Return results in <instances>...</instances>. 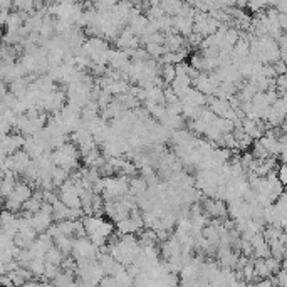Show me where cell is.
<instances>
[{"instance_id": "603a6c76", "label": "cell", "mask_w": 287, "mask_h": 287, "mask_svg": "<svg viewBox=\"0 0 287 287\" xmlns=\"http://www.w3.org/2000/svg\"><path fill=\"white\" fill-rule=\"evenodd\" d=\"M252 155L255 156L257 159H264V158H269L271 153H269V150L264 146L262 143H260V140H257L255 143H254V150H252Z\"/></svg>"}, {"instance_id": "44dd1931", "label": "cell", "mask_w": 287, "mask_h": 287, "mask_svg": "<svg viewBox=\"0 0 287 287\" xmlns=\"http://www.w3.org/2000/svg\"><path fill=\"white\" fill-rule=\"evenodd\" d=\"M42 203H44V198L37 197V195H32V197L24 203V212H31V213L39 212V210L42 208Z\"/></svg>"}, {"instance_id": "e0dca14e", "label": "cell", "mask_w": 287, "mask_h": 287, "mask_svg": "<svg viewBox=\"0 0 287 287\" xmlns=\"http://www.w3.org/2000/svg\"><path fill=\"white\" fill-rule=\"evenodd\" d=\"M29 269L31 272L34 274V277H44V272H46V259L44 257H35V259L31 260L29 264Z\"/></svg>"}, {"instance_id": "4316f807", "label": "cell", "mask_w": 287, "mask_h": 287, "mask_svg": "<svg viewBox=\"0 0 287 287\" xmlns=\"http://www.w3.org/2000/svg\"><path fill=\"white\" fill-rule=\"evenodd\" d=\"M272 66H274L275 72H277V76L279 74H286V72H287V63H286V61H282V59H279L277 63H274Z\"/></svg>"}, {"instance_id": "ac0fdd59", "label": "cell", "mask_w": 287, "mask_h": 287, "mask_svg": "<svg viewBox=\"0 0 287 287\" xmlns=\"http://www.w3.org/2000/svg\"><path fill=\"white\" fill-rule=\"evenodd\" d=\"M129 81H126V79H116V81H112L110 86L106 88V91H110L112 96H119V94L126 93V91H129Z\"/></svg>"}, {"instance_id": "cb8c5ba5", "label": "cell", "mask_w": 287, "mask_h": 287, "mask_svg": "<svg viewBox=\"0 0 287 287\" xmlns=\"http://www.w3.org/2000/svg\"><path fill=\"white\" fill-rule=\"evenodd\" d=\"M61 272V265L57 264H50V262H46V272H44V279L52 282L54 279H56V275Z\"/></svg>"}, {"instance_id": "ffe728a7", "label": "cell", "mask_w": 287, "mask_h": 287, "mask_svg": "<svg viewBox=\"0 0 287 287\" xmlns=\"http://www.w3.org/2000/svg\"><path fill=\"white\" fill-rule=\"evenodd\" d=\"M14 9L22 14H34L35 0H14Z\"/></svg>"}, {"instance_id": "9a60e30c", "label": "cell", "mask_w": 287, "mask_h": 287, "mask_svg": "<svg viewBox=\"0 0 287 287\" xmlns=\"http://www.w3.org/2000/svg\"><path fill=\"white\" fill-rule=\"evenodd\" d=\"M64 254H63V250L59 249V247L56 245V243H54L52 247H50L49 250H47L46 252V262H50V264H57V265H61L63 264V260H64Z\"/></svg>"}, {"instance_id": "277c9868", "label": "cell", "mask_w": 287, "mask_h": 287, "mask_svg": "<svg viewBox=\"0 0 287 287\" xmlns=\"http://www.w3.org/2000/svg\"><path fill=\"white\" fill-rule=\"evenodd\" d=\"M203 210L212 219L213 217L215 219H223L225 215H228V205L222 198H207L203 202Z\"/></svg>"}, {"instance_id": "30bf717a", "label": "cell", "mask_w": 287, "mask_h": 287, "mask_svg": "<svg viewBox=\"0 0 287 287\" xmlns=\"http://www.w3.org/2000/svg\"><path fill=\"white\" fill-rule=\"evenodd\" d=\"M148 188H150V183L144 176H133L129 180V193L134 195V197L146 193Z\"/></svg>"}, {"instance_id": "d4e9b609", "label": "cell", "mask_w": 287, "mask_h": 287, "mask_svg": "<svg viewBox=\"0 0 287 287\" xmlns=\"http://www.w3.org/2000/svg\"><path fill=\"white\" fill-rule=\"evenodd\" d=\"M116 3H118V0H94V9L106 12V10H111Z\"/></svg>"}, {"instance_id": "52a82bcc", "label": "cell", "mask_w": 287, "mask_h": 287, "mask_svg": "<svg viewBox=\"0 0 287 287\" xmlns=\"http://www.w3.org/2000/svg\"><path fill=\"white\" fill-rule=\"evenodd\" d=\"M32 156L27 153L25 150H19L16 151V153L12 155V161H14V172L16 173H20V175H24L25 170L29 168V165L32 163Z\"/></svg>"}, {"instance_id": "7402d4cb", "label": "cell", "mask_w": 287, "mask_h": 287, "mask_svg": "<svg viewBox=\"0 0 287 287\" xmlns=\"http://www.w3.org/2000/svg\"><path fill=\"white\" fill-rule=\"evenodd\" d=\"M144 49L148 50V54H150L153 59H158V57H161L165 52H168L165 44H156V42H148V44H144Z\"/></svg>"}, {"instance_id": "6da1fadb", "label": "cell", "mask_w": 287, "mask_h": 287, "mask_svg": "<svg viewBox=\"0 0 287 287\" xmlns=\"http://www.w3.org/2000/svg\"><path fill=\"white\" fill-rule=\"evenodd\" d=\"M82 222H84V228H86L88 237L96 243L97 247L108 243V239L114 234L116 223L101 219L99 215H86L84 219H82Z\"/></svg>"}, {"instance_id": "8fae6325", "label": "cell", "mask_w": 287, "mask_h": 287, "mask_svg": "<svg viewBox=\"0 0 287 287\" xmlns=\"http://www.w3.org/2000/svg\"><path fill=\"white\" fill-rule=\"evenodd\" d=\"M237 91H239V86L235 84V82H220V86L217 88L213 96L228 99V97H232L234 94H237Z\"/></svg>"}, {"instance_id": "9c48e42d", "label": "cell", "mask_w": 287, "mask_h": 287, "mask_svg": "<svg viewBox=\"0 0 287 287\" xmlns=\"http://www.w3.org/2000/svg\"><path fill=\"white\" fill-rule=\"evenodd\" d=\"M165 47H166V50H172V52L185 49V35L178 34V32L166 34L165 35Z\"/></svg>"}, {"instance_id": "7a4b0ae2", "label": "cell", "mask_w": 287, "mask_h": 287, "mask_svg": "<svg viewBox=\"0 0 287 287\" xmlns=\"http://www.w3.org/2000/svg\"><path fill=\"white\" fill-rule=\"evenodd\" d=\"M72 255L76 257V260H97V257H99V247L91 240L88 235L76 237L74 247H72Z\"/></svg>"}, {"instance_id": "2e32d148", "label": "cell", "mask_w": 287, "mask_h": 287, "mask_svg": "<svg viewBox=\"0 0 287 287\" xmlns=\"http://www.w3.org/2000/svg\"><path fill=\"white\" fill-rule=\"evenodd\" d=\"M69 170L63 168V166H56V168L52 170V180H54V185H56V188H61L64 183L69 180Z\"/></svg>"}, {"instance_id": "7c38bea8", "label": "cell", "mask_w": 287, "mask_h": 287, "mask_svg": "<svg viewBox=\"0 0 287 287\" xmlns=\"http://www.w3.org/2000/svg\"><path fill=\"white\" fill-rule=\"evenodd\" d=\"M183 0H161V9L165 10L166 16L175 17L181 12V7H183Z\"/></svg>"}, {"instance_id": "4fadbf2b", "label": "cell", "mask_w": 287, "mask_h": 287, "mask_svg": "<svg viewBox=\"0 0 287 287\" xmlns=\"http://www.w3.org/2000/svg\"><path fill=\"white\" fill-rule=\"evenodd\" d=\"M54 286H74L78 284V281H74V271H66L64 269L63 272L56 275V279L52 281Z\"/></svg>"}, {"instance_id": "8992f818", "label": "cell", "mask_w": 287, "mask_h": 287, "mask_svg": "<svg viewBox=\"0 0 287 287\" xmlns=\"http://www.w3.org/2000/svg\"><path fill=\"white\" fill-rule=\"evenodd\" d=\"M32 195H34L32 185L25 183V181H20V183H16V187H14L12 193H10L7 198H12V200H16V202H20L24 205V203L27 202V200L31 198Z\"/></svg>"}, {"instance_id": "5bb4252c", "label": "cell", "mask_w": 287, "mask_h": 287, "mask_svg": "<svg viewBox=\"0 0 287 287\" xmlns=\"http://www.w3.org/2000/svg\"><path fill=\"white\" fill-rule=\"evenodd\" d=\"M54 243H56L57 247H59L61 250H63L64 255H69V254H72V247H74V239L69 237V235H59V237L54 239Z\"/></svg>"}, {"instance_id": "d6986e66", "label": "cell", "mask_w": 287, "mask_h": 287, "mask_svg": "<svg viewBox=\"0 0 287 287\" xmlns=\"http://www.w3.org/2000/svg\"><path fill=\"white\" fill-rule=\"evenodd\" d=\"M159 76L163 78V81L166 84H172L176 78V66L175 64H161V71H159Z\"/></svg>"}, {"instance_id": "83f0119b", "label": "cell", "mask_w": 287, "mask_h": 287, "mask_svg": "<svg viewBox=\"0 0 287 287\" xmlns=\"http://www.w3.org/2000/svg\"><path fill=\"white\" fill-rule=\"evenodd\" d=\"M277 175H279V180L284 183V187L287 185V165L286 163H282L281 166H279V170H277Z\"/></svg>"}, {"instance_id": "ba28073f", "label": "cell", "mask_w": 287, "mask_h": 287, "mask_svg": "<svg viewBox=\"0 0 287 287\" xmlns=\"http://www.w3.org/2000/svg\"><path fill=\"white\" fill-rule=\"evenodd\" d=\"M191 84H193V79H191L190 76H187V74H176L175 81H173L170 86H172L173 91H175L178 96L181 97L188 89L191 88Z\"/></svg>"}, {"instance_id": "3957f363", "label": "cell", "mask_w": 287, "mask_h": 287, "mask_svg": "<svg viewBox=\"0 0 287 287\" xmlns=\"http://www.w3.org/2000/svg\"><path fill=\"white\" fill-rule=\"evenodd\" d=\"M108 50H110V44H108L106 37L94 35V37H91L84 42L81 54H86V56H89L91 59H94V57L101 56V54L108 52Z\"/></svg>"}, {"instance_id": "5b68a950", "label": "cell", "mask_w": 287, "mask_h": 287, "mask_svg": "<svg viewBox=\"0 0 287 287\" xmlns=\"http://www.w3.org/2000/svg\"><path fill=\"white\" fill-rule=\"evenodd\" d=\"M180 99H181V103H183V104H191V106L203 108L207 104L208 96H207V94H203L202 91L197 89V88H190L187 93L183 94V96L180 97Z\"/></svg>"}, {"instance_id": "484cf974", "label": "cell", "mask_w": 287, "mask_h": 287, "mask_svg": "<svg viewBox=\"0 0 287 287\" xmlns=\"http://www.w3.org/2000/svg\"><path fill=\"white\" fill-rule=\"evenodd\" d=\"M275 281H277V286H287V269L282 267L281 271L275 274Z\"/></svg>"}]
</instances>
